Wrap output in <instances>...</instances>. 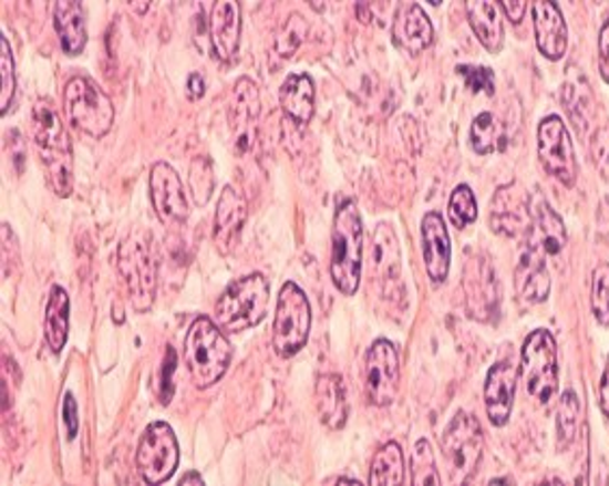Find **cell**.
Wrapping results in <instances>:
<instances>
[{"mask_svg":"<svg viewBox=\"0 0 609 486\" xmlns=\"http://www.w3.org/2000/svg\"><path fill=\"white\" fill-rule=\"evenodd\" d=\"M31 134L42 156L50 188L59 197H68L74 184L72 169V143L65 133L59 113L50 100H40L31 113Z\"/></svg>","mask_w":609,"mask_h":486,"instance_id":"cell-1","label":"cell"},{"mask_svg":"<svg viewBox=\"0 0 609 486\" xmlns=\"http://www.w3.org/2000/svg\"><path fill=\"white\" fill-rule=\"evenodd\" d=\"M184 361L197 390H208L223 379L231 361V344L210 318L193 320L184 342Z\"/></svg>","mask_w":609,"mask_h":486,"instance_id":"cell-2","label":"cell"},{"mask_svg":"<svg viewBox=\"0 0 609 486\" xmlns=\"http://www.w3.org/2000/svg\"><path fill=\"white\" fill-rule=\"evenodd\" d=\"M117 268L128 288L132 308L152 310L158 292V260L147 229H134L124 238L117 254Z\"/></svg>","mask_w":609,"mask_h":486,"instance_id":"cell-3","label":"cell"},{"mask_svg":"<svg viewBox=\"0 0 609 486\" xmlns=\"http://www.w3.org/2000/svg\"><path fill=\"white\" fill-rule=\"evenodd\" d=\"M363 266V223L357 204L344 201L333 219L331 234V279L340 292L352 297L361 281Z\"/></svg>","mask_w":609,"mask_h":486,"instance_id":"cell-4","label":"cell"},{"mask_svg":"<svg viewBox=\"0 0 609 486\" xmlns=\"http://www.w3.org/2000/svg\"><path fill=\"white\" fill-rule=\"evenodd\" d=\"M268 294V279L260 272L236 279L218 299L215 310L218 327L229 333H240L258 327L266 316Z\"/></svg>","mask_w":609,"mask_h":486,"instance_id":"cell-5","label":"cell"},{"mask_svg":"<svg viewBox=\"0 0 609 486\" xmlns=\"http://www.w3.org/2000/svg\"><path fill=\"white\" fill-rule=\"evenodd\" d=\"M484 447V435L478 420L465 411H458L441 437V452L445 461L447 483L465 485L476 472Z\"/></svg>","mask_w":609,"mask_h":486,"instance_id":"cell-6","label":"cell"},{"mask_svg":"<svg viewBox=\"0 0 609 486\" xmlns=\"http://www.w3.org/2000/svg\"><path fill=\"white\" fill-rule=\"evenodd\" d=\"M65 113L74 128L89 134L93 138H102L111 131L115 120V108L111 97L97 87L91 79L74 76L65 85Z\"/></svg>","mask_w":609,"mask_h":486,"instance_id":"cell-7","label":"cell"},{"mask_svg":"<svg viewBox=\"0 0 609 486\" xmlns=\"http://www.w3.org/2000/svg\"><path fill=\"white\" fill-rule=\"evenodd\" d=\"M311 329V308L304 297L303 290L288 281L283 283L277 311H275V324H272V349L283 359L295 356L307 344Z\"/></svg>","mask_w":609,"mask_h":486,"instance_id":"cell-8","label":"cell"},{"mask_svg":"<svg viewBox=\"0 0 609 486\" xmlns=\"http://www.w3.org/2000/svg\"><path fill=\"white\" fill-rule=\"evenodd\" d=\"M522 376L531 399L547 404L558 390V347L549 331H531L523 344Z\"/></svg>","mask_w":609,"mask_h":486,"instance_id":"cell-9","label":"cell"},{"mask_svg":"<svg viewBox=\"0 0 609 486\" xmlns=\"http://www.w3.org/2000/svg\"><path fill=\"white\" fill-rule=\"evenodd\" d=\"M179 463V445L174 428L167 422H154L145 428L138 449L136 469L147 485L172 480Z\"/></svg>","mask_w":609,"mask_h":486,"instance_id":"cell-10","label":"cell"},{"mask_svg":"<svg viewBox=\"0 0 609 486\" xmlns=\"http://www.w3.org/2000/svg\"><path fill=\"white\" fill-rule=\"evenodd\" d=\"M365 396L374 406H390L400 392V356L390 340H376L365 354Z\"/></svg>","mask_w":609,"mask_h":486,"instance_id":"cell-11","label":"cell"},{"mask_svg":"<svg viewBox=\"0 0 609 486\" xmlns=\"http://www.w3.org/2000/svg\"><path fill=\"white\" fill-rule=\"evenodd\" d=\"M538 158L543 167L560 179L565 186L577 182V161L572 138L566 131L565 122L558 115H549L538 126Z\"/></svg>","mask_w":609,"mask_h":486,"instance_id":"cell-12","label":"cell"},{"mask_svg":"<svg viewBox=\"0 0 609 486\" xmlns=\"http://www.w3.org/2000/svg\"><path fill=\"white\" fill-rule=\"evenodd\" d=\"M529 227L525 231V249L538 251L545 258L558 256L566 247L565 221L547 204L545 197H534L529 204Z\"/></svg>","mask_w":609,"mask_h":486,"instance_id":"cell-13","label":"cell"},{"mask_svg":"<svg viewBox=\"0 0 609 486\" xmlns=\"http://www.w3.org/2000/svg\"><path fill=\"white\" fill-rule=\"evenodd\" d=\"M152 204L158 219L165 225H182L188 219V201L182 182L174 167L167 163H156L149 174Z\"/></svg>","mask_w":609,"mask_h":486,"instance_id":"cell-14","label":"cell"},{"mask_svg":"<svg viewBox=\"0 0 609 486\" xmlns=\"http://www.w3.org/2000/svg\"><path fill=\"white\" fill-rule=\"evenodd\" d=\"M517 381H519V370L510 361L495 363L486 374L484 404H486L488 420L495 426H506L510 420L515 394H517Z\"/></svg>","mask_w":609,"mask_h":486,"instance_id":"cell-15","label":"cell"},{"mask_svg":"<svg viewBox=\"0 0 609 486\" xmlns=\"http://www.w3.org/2000/svg\"><path fill=\"white\" fill-rule=\"evenodd\" d=\"M529 197L519 188V184L502 186L493 199V213H491V225L497 234L504 236H519L529 227Z\"/></svg>","mask_w":609,"mask_h":486,"instance_id":"cell-16","label":"cell"},{"mask_svg":"<svg viewBox=\"0 0 609 486\" xmlns=\"http://www.w3.org/2000/svg\"><path fill=\"white\" fill-rule=\"evenodd\" d=\"M534 31L536 45L543 56L549 61H560L565 56L568 31H566L565 15L556 2H534Z\"/></svg>","mask_w":609,"mask_h":486,"instance_id":"cell-17","label":"cell"},{"mask_svg":"<svg viewBox=\"0 0 609 486\" xmlns=\"http://www.w3.org/2000/svg\"><path fill=\"white\" fill-rule=\"evenodd\" d=\"M465 294H467V311L478 320H488L497 311V281L491 265L484 260H469L465 265Z\"/></svg>","mask_w":609,"mask_h":486,"instance_id":"cell-18","label":"cell"},{"mask_svg":"<svg viewBox=\"0 0 609 486\" xmlns=\"http://www.w3.org/2000/svg\"><path fill=\"white\" fill-rule=\"evenodd\" d=\"M422 242H424V262L431 279L443 283L452 265V240L445 221L438 213H429L422 219Z\"/></svg>","mask_w":609,"mask_h":486,"instance_id":"cell-19","label":"cell"},{"mask_svg":"<svg viewBox=\"0 0 609 486\" xmlns=\"http://www.w3.org/2000/svg\"><path fill=\"white\" fill-rule=\"evenodd\" d=\"M400 270H402V254L400 242L390 223H379L374 238H372V272L376 283L390 292L393 283L400 286Z\"/></svg>","mask_w":609,"mask_h":486,"instance_id":"cell-20","label":"cell"},{"mask_svg":"<svg viewBox=\"0 0 609 486\" xmlns=\"http://www.w3.org/2000/svg\"><path fill=\"white\" fill-rule=\"evenodd\" d=\"M393 42L411 54H420L435 42L433 22L420 4H406L398 11L393 22Z\"/></svg>","mask_w":609,"mask_h":486,"instance_id":"cell-21","label":"cell"},{"mask_svg":"<svg viewBox=\"0 0 609 486\" xmlns=\"http://www.w3.org/2000/svg\"><path fill=\"white\" fill-rule=\"evenodd\" d=\"M210 42L220 61H231L240 44V4L234 0H220L210 11Z\"/></svg>","mask_w":609,"mask_h":486,"instance_id":"cell-22","label":"cell"},{"mask_svg":"<svg viewBox=\"0 0 609 486\" xmlns=\"http://www.w3.org/2000/svg\"><path fill=\"white\" fill-rule=\"evenodd\" d=\"M545 256L531 249H525L522 254L519 266L515 270V290L519 301L525 306H536L547 301L551 290V277L545 265Z\"/></svg>","mask_w":609,"mask_h":486,"instance_id":"cell-23","label":"cell"},{"mask_svg":"<svg viewBox=\"0 0 609 486\" xmlns=\"http://www.w3.org/2000/svg\"><path fill=\"white\" fill-rule=\"evenodd\" d=\"M247 223V201L245 197L231 188L225 186L217 204V219H215V240L218 251L229 254Z\"/></svg>","mask_w":609,"mask_h":486,"instance_id":"cell-24","label":"cell"},{"mask_svg":"<svg viewBox=\"0 0 609 486\" xmlns=\"http://www.w3.org/2000/svg\"><path fill=\"white\" fill-rule=\"evenodd\" d=\"M54 29L59 33L61 48L76 56L87 45V20L85 7L81 2L61 0L54 4Z\"/></svg>","mask_w":609,"mask_h":486,"instance_id":"cell-25","label":"cell"},{"mask_svg":"<svg viewBox=\"0 0 609 486\" xmlns=\"http://www.w3.org/2000/svg\"><path fill=\"white\" fill-rule=\"evenodd\" d=\"M469 24L491 54H497L504 48V20H502V7L495 2L474 0L465 4Z\"/></svg>","mask_w":609,"mask_h":486,"instance_id":"cell-26","label":"cell"},{"mask_svg":"<svg viewBox=\"0 0 609 486\" xmlns=\"http://www.w3.org/2000/svg\"><path fill=\"white\" fill-rule=\"evenodd\" d=\"M316 404L324 426L338 431L347 424L349 406L344 399V385L338 374H322L316 383Z\"/></svg>","mask_w":609,"mask_h":486,"instance_id":"cell-27","label":"cell"},{"mask_svg":"<svg viewBox=\"0 0 609 486\" xmlns=\"http://www.w3.org/2000/svg\"><path fill=\"white\" fill-rule=\"evenodd\" d=\"M313 100H316V89H313V81L307 74L288 76L279 91V102L283 113L299 124L311 122Z\"/></svg>","mask_w":609,"mask_h":486,"instance_id":"cell-28","label":"cell"},{"mask_svg":"<svg viewBox=\"0 0 609 486\" xmlns=\"http://www.w3.org/2000/svg\"><path fill=\"white\" fill-rule=\"evenodd\" d=\"M234 122L238 126V145L240 149H249L254 133L249 131L251 124L256 122V117L260 115V91L256 87L254 81L249 79H240L234 87Z\"/></svg>","mask_w":609,"mask_h":486,"instance_id":"cell-29","label":"cell"},{"mask_svg":"<svg viewBox=\"0 0 609 486\" xmlns=\"http://www.w3.org/2000/svg\"><path fill=\"white\" fill-rule=\"evenodd\" d=\"M44 331L52 353H61L68 342V331H70V297L61 286H54L50 290V299H48V308H45Z\"/></svg>","mask_w":609,"mask_h":486,"instance_id":"cell-30","label":"cell"},{"mask_svg":"<svg viewBox=\"0 0 609 486\" xmlns=\"http://www.w3.org/2000/svg\"><path fill=\"white\" fill-rule=\"evenodd\" d=\"M404 483V456L402 447L398 443H385L370 469V485L372 486H398Z\"/></svg>","mask_w":609,"mask_h":486,"instance_id":"cell-31","label":"cell"},{"mask_svg":"<svg viewBox=\"0 0 609 486\" xmlns=\"http://www.w3.org/2000/svg\"><path fill=\"white\" fill-rule=\"evenodd\" d=\"M411 485H441V476L436 472L435 452H433V445L426 442V440H420V442L415 443L413 458H411Z\"/></svg>","mask_w":609,"mask_h":486,"instance_id":"cell-32","label":"cell"},{"mask_svg":"<svg viewBox=\"0 0 609 486\" xmlns=\"http://www.w3.org/2000/svg\"><path fill=\"white\" fill-rule=\"evenodd\" d=\"M447 215L456 229H465L469 223L478 219V201H476L474 190L467 184L456 186L454 193L450 195Z\"/></svg>","mask_w":609,"mask_h":486,"instance_id":"cell-33","label":"cell"},{"mask_svg":"<svg viewBox=\"0 0 609 486\" xmlns=\"http://www.w3.org/2000/svg\"><path fill=\"white\" fill-rule=\"evenodd\" d=\"M577 424H579V400L575 392H565L560 404H558V420H556V431H558V445L566 447L568 443L575 440L577 435Z\"/></svg>","mask_w":609,"mask_h":486,"instance_id":"cell-34","label":"cell"},{"mask_svg":"<svg viewBox=\"0 0 609 486\" xmlns=\"http://www.w3.org/2000/svg\"><path fill=\"white\" fill-rule=\"evenodd\" d=\"M16 95V68H13V54L11 45L7 42L4 33L0 35V115L9 111Z\"/></svg>","mask_w":609,"mask_h":486,"instance_id":"cell-35","label":"cell"},{"mask_svg":"<svg viewBox=\"0 0 609 486\" xmlns=\"http://www.w3.org/2000/svg\"><path fill=\"white\" fill-rule=\"evenodd\" d=\"M304 35H307V22H304L303 15L292 13L275 42V54L281 59L292 56L299 50V45L303 44Z\"/></svg>","mask_w":609,"mask_h":486,"instance_id":"cell-36","label":"cell"},{"mask_svg":"<svg viewBox=\"0 0 609 486\" xmlns=\"http://www.w3.org/2000/svg\"><path fill=\"white\" fill-rule=\"evenodd\" d=\"M469 141H472V147H474L478 154H491V152H495L497 141H499V126H497V120H495L491 113H479L478 117L474 120V124H472Z\"/></svg>","mask_w":609,"mask_h":486,"instance_id":"cell-37","label":"cell"},{"mask_svg":"<svg viewBox=\"0 0 609 486\" xmlns=\"http://www.w3.org/2000/svg\"><path fill=\"white\" fill-rule=\"evenodd\" d=\"M590 301L597 322L609 327V265H599L595 268Z\"/></svg>","mask_w":609,"mask_h":486,"instance_id":"cell-38","label":"cell"},{"mask_svg":"<svg viewBox=\"0 0 609 486\" xmlns=\"http://www.w3.org/2000/svg\"><path fill=\"white\" fill-rule=\"evenodd\" d=\"M215 188V177H213V165L206 156L197 158L190 165V190L193 199L197 206H206L210 199V193Z\"/></svg>","mask_w":609,"mask_h":486,"instance_id":"cell-39","label":"cell"},{"mask_svg":"<svg viewBox=\"0 0 609 486\" xmlns=\"http://www.w3.org/2000/svg\"><path fill=\"white\" fill-rule=\"evenodd\" d=\"M458 76L465 81V87L472 93H495V74L488 68H478V65H458Z\"/></svg>","mask_w":609,"mask_h":486,"instance_id":"cell-40","label":"cell"},{"mask_svg":"<svg viewBox=\"0 0 609 486\" xmlns=\"http://www.w3.org/2000/svg\"><path fill=\"white\" fill-rule=\"evenodd\" d=\"M599 72L609 85V13L599 35Z\"/></svg>","mask_w":609,"mask_h":486,"instance_id":"cell-41","label":"cell"},{"mask_svg":"<svg viewBox=\"0 0 609 486\" xmlns=\"http://www.w3.org/2000/svg\"><path fill=\"white\" fill-rule=\"evenodd\" d=\"M63 417H65V426H68V433H70V440L76 437V431H79V420H76V400L68 392L65 394V402H63Z\"/></svg>","mask_w":609,"mask_h":486,"instance_id":"cell-42","label":"cell"},{"mask_svg":"<svg viewBox=\"0 0 609 486\" xmlns=\"http://www.w3.org/2000/svg\"><path fill=\"white\" fill-rule=\"evenodd\" d=\"M502 11L506 13V18L513 22V24H519L527 11V4L525 2H519V0H506L502 2Z\"/></svg>","mask_w":609,"mask_h":486,"instance_id":"cell-43","label":"cell"},{"mask_svg":"<svg viewBox=\"0 0 609 486\" xmlns=\"http://www.w3.org/2000/svg\"><path fill=\"white\" fill-rule=\"evenodd\" d=\"M204 91H206V83H204V76L202 74H190L188 76V83H186V93H188V97L190 100H199L202 95H204Z\"/></svg>","mask_w":609,"mask_h":486,"instance_id":"cell-44","label":"cell"},{"mask_svg":"<svg viewBox=\"0 0 609 486\" xmlns=\"http://www.w3.org/2000/svg\"><path fill=\"white\" fill-rule=\"evenodd\" d=\"M599 392H601V409H603V413H606V417L609 420V361L608 365H606V372H603V379H601Z\"/></svg>","mask_w":609,"mask_h":486,"instance_id":"cell-45","label":"cell"},{"mask_svg":"<svg viewBox=\"0 0 609 486\" xmlns=\"http://www.w3.org/2000/svg\"><path fill=\"white\" fill-rule=\"evenodd\" d=\"M179 485L186 486V485H204V478L199 476V474H195V472H188V474H184L182 478H179Z\"/></svg>","mask_w":609,"mask_h":486,"instance_id":"cell-46","label":"cell"},{"mask_svg":"<svg viewBox=\"0 0 609 486\" xmlns=\"http://www.w3.org/2000/svg\"><path fill=\"white\" fill-rule=\"evenodd\" d=\"M333 483H338V485H361V483L354 480V478H336Z\"/></svg>","mask_w":609,"mask_h":486,"instance_id":"cell-47","label":"cell"},{"mask_svg":"<svg viewBox=\"0 0 609 486\" xmlns=\"http://www.w3.org/2000/svg\"><path fill=\"white\" fill-rule=\"evenodd\" d=\"M131 7L132 9H134V11H138V13H145V11H147V4H145V2H143V4H136V2H131Z\"/></svg>","mask_w":609,"mask_h":486,"instance_id":"cell-48","label":"cell"}]
</instances>
